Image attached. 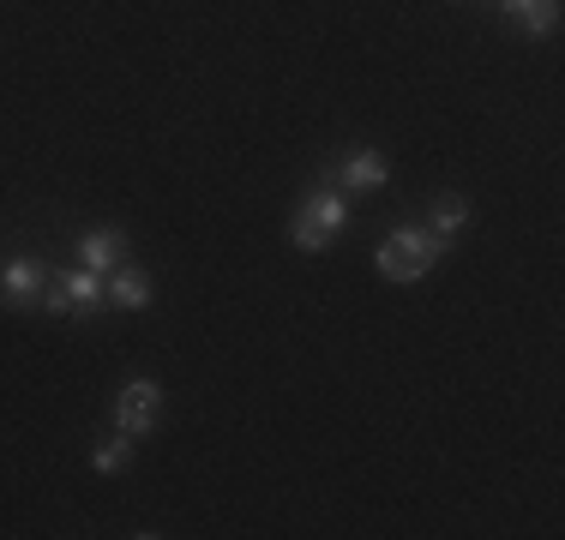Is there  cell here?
<instances>
[{
	"mask_svg": "<svg viewBox=\"0 0 565 540\" xmlns=\"http://www.w3.org/2000/svg\"><path fill=\"white\" fill-rule=\"evenodd\" d=\"M446 252H451L446 235H434L427 223H403V228H392V235L380 240V252H373V270H380L385 282H422L427 270L446 259Z\"/></svg>",
	"mask_w": 565,
	"mask_h": 540,
	"instance_id": "obj_1",
	"label": "cell"
},
{
	"mask_svg": "<svg viewBox=\"0 0 565 540\" xmlns=\"http://www.w3.org/2000/svg\"><path fill=\"white\" fill-rule=\"evenodd\" d=\"M349 228V198H343V186L338 181H319L313 193H307V205L295 210V223H289V240H295V252H326L331 240H338Z\"/></svg>",
	"mask_w": 565,
	"mask_h": 540,
	"instance_id": "obj_2",
	"label": "cell"
},
{
	"mask_svg": "<svg viewBox=\"0 0 565 540\" xmlns=\"http://www.w3.org/2000/svg\"><path fill=\"white\" fill-rule=\"evenodd\" d=\"M157 409H163V385L157 378H127L115 397V426L139 444L145 432H157Z\"/></svg>",
	"mask_w": 565,
	"mask_h": 540,
	"instance_id": "obj_3",
	"label": "cell"
},
{
	"mask_svg": "<svg viewBox=\"0 0 565 540\" xmlns=\"http://www.w3.org/2000/svg\"><path fill=\"white\" fill-rule=\"evenodd\" d=\"M43 282H49L43 259H12L7 270H0V301H7V306H36Z\"/></svg>",
	"mask_w": 565,
	"mask_h": 540,
	"instance_id": "obj_4",
	"label": "cell"
},
{
	"mask_svg": "<svg viewBox=\"0 0 565 540\" xmlns=\"http://www.w3.org/2000/svg\"><path fill=\"white\" fill-rule=\"evenodd\" d=\"M66 289V313H103L109 306V277L103 270H55Z\"/></svg>",
	"mask_w": 565,
	"mask_h": 540,
	"instance_id": "obj_5",
	"label": "cell"
},
{
	"mask_svg": "<svg viewBox=\"0 0 565 540\" xmlns=\"http://www.w3.org/2000/svg\"><path fill=\"white\" fill-rule=\"evenodd\" d=\"M151 301H157L151 270H139V264H115L109 270V306H120V313H145Z\"/></svg>",
	"mask_w": 565,
	"mask_h": 540,
	"instance_id": "obj_6",
	"label": "cell"
},
{
	"mask_svg": "<svg viewBox=\"0 0 565 540\" xmlns=\"http://www.w3.org/2000/svg\"><path fill=\"white\" fill-rule=\"evenodd\" d=\"M78 259H85V270L109 277L115 264H127V235L120 228H90V235H78Z\"/></svg>",
	"mask_w": 565,
	"mask_h": 540,
	"instance_id": "obj_7",
	"label": "cell"
},
{
	"mask_svg": "<svg viewBox=\"0 0 565 540\" xmlns=\"http://www.w3.org/2000/svg\"><path fill=\"white\" fill-rule=\"evenodd\" d=\"M385 181H392V169H385L380 151H355V156L338 169V186H343V193H367V186H385Z\"/></svg>",
	"mask_w": 565,
	"mask_h": 540,
	"instance_id": "obj_8",
	"label": "cell"
},
{
	"mask_svg": "<svg viewBox=\"0 0 565 540\" xmlns=\"http://www.w3.org/2000/svg\"><path fill=\"white\" fill-rule=\"evenodd\" d=\"M500 12L511 24H523L530 36H554L559 24V0H500Z\"/></svg>",
	"mask_w": 565,
	"mask_h": 540,
	"instance_id": "obj_9",
	"label": "cell"
},
{
	"mask_svg": "<svg viewBox=\"0 0 565 540\" xmlns=\"http://www.w3.org/2000/svg\"><path fill=\"white\" fill-rule=\"evenodd\" d=\"M463 223H469V198H463V193H439V198H434V210H427V228L451 240Z\"/></svg>",
	"mask_w": 565,
	"mask_h": 540,
	"instance_id": "obj_10",
	"label": "cell"
},
{
	"mask_svg": "<svg viewBox=\"0 0 565 540\" xmlns=\"http://www.w3.org/2000/svg\"><path fill=\"white\" fill-rule=\"evenodd\" d=\"M127 451H132V439H127V432H115L109 444H97V451H90V468H97V475H115V468L127 463Z\"/></svg>",
	"mask_w": 565,
	"mask_h": 540,
	"instance_id": "obj_11",
	"label": "cell"
}]
</instances>
